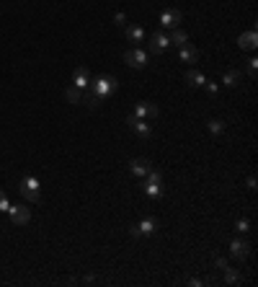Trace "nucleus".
Listing matches in <instances>:
<instances>
[{
    "mask_svg": "<svg viewBox=\"0 0 258 287\" xmlns=\"http://www.w3.org/2000/svg\"><path fill=\"white\" fill-rule=\"evenodd\" d=\"M91 93H96L98 99H106V96H111L116 88H119V80L114 78V75H98L96 80L91 78Z\"/></svg>",
    "mask_w": 258,
    "mask_h": 287,
    "instance_id": "nucleus-1",
    "label": "nucleus"
},
{
    "mask_svg": "<svg viewBox=\"0 0 258 287\" xmlns=\"http://www.w3.org/2000/svg\"><path fill=\"white\" fill-rule=\"evenodd\" d=\"M39 179L36 176H24V179H21V194L26 197L29 202H39Z\"/></svg>",
    "mask_w": 258,
    "mask_h": 287,
    "instance_id": "nucleus-2",
    "label": "nucleus"
},
{
    "mask_svg": "<svg viewBox=\"0 0 258 287\" xmlns=\"http://www.w3.org/2000/svg\"><path fill=\"white\" fill-rule=\"evenodd\" d=\"M126 124H129V129H132L137 137H142V140H147L150 135H153V127L147 124V119H137L135 114H129V117H126Z\"/></svg>",
    "mask_w": 258,
    "mask_h": 287,
    "instance_id": "nucleus-3",
    "label": "nucleus"
},
{
    "mask_svg": "<svg viewBox=\"0 0 258 287\" xmlns=\"http://www.w3.org/2000/svg\"><path fill=\"white\" fill-rule=\"evenodd\" d=\"M124 62L129 65V68H135V70H142L145 65H147V52L145 50H129L126 55H124Z\"/></svg>",
    "mask_w": 258,
    "mask_h": 287,
    "instance_id": "nucleus-4",
    "label": "nucleus"
},
{
    "mask_svg": "<svg viewBox=\"0 0 258 287\" xmlns=\"http://www.w3.org/2000/svg\"><path fill=\"white\" fill-rule=\"evenodd\" d=\"M181 18H183V13H181L178 8H168V11L160 13V26H165V29H176V26L181 24Z\"/></svg>",
    "mask_w": 258,
    "mask_h": 287,
    "instance_id": "nucleus-5",
    "label": "nucleus"
},
{
    "mask_svg": "<svg viewBox=\"0 0 258 287\" xmlns=\"http://www.w3.org/2000/svg\"><path fill=\"white\" fill-rule=\"evenodd\" d=\"M168 47H170V39L163 31H155L153 36H150V52H153V55H163Z\"/></svg>",
    "mask_w": 258,
    "mask_h": 287,
    "instance_id": "nucleus-6",
    "label": "nucleus"
},
{
    "mask_svg": "<svg viewBox=\"0 0 258 287\" xmlns=\"http://www.w3.org/2000/svg\"><path fill=\"white\" fill-rule=\"evenodd\" d=\"M8 215H11V220L16 225H26L29 220H31V212H29V207H24V205H11L8 207Z\"/></svg>",
    "mask_w": 258,
    "mask_h": 287,
    "instance_id": "nucleus-7",
    "label": "nucleus"
},
{
    "mask_svg": "<svg viewBox=\"0 0 258 287\" xmlns=\"http://www.w3.org/2000/svg\"><path fill=\"white\" fill-rule=\"evenodd\" d=\"M158 114H160V109H158L155 104L142 101V104L135 106V117H137V119H158Z\"/></svg>",
    "mask_w": 258,
    "mask_h": 287,
    "instance_id": "nucleus-8",
    "label": "nucleus"
},
{
    "mask_svg": "<svg viewBox=\"0 0 258 287\" xmlns=\"http://www.w3.org/2000/svg\"><path fill=\"white\" fill-rule=\"evenodd\" d=\"M73 85L80 88V91L91 85V73H88V68H85V65H78V68L73 70Z\"/></svg>",
    "mask_w": 258,
    "mask_h": 287,
    "instance_id": "nucleus-9",
    "label": "nucleus"
},
{
    "mask_svg": "<svg viewBox=\"0 0 258 287\" xmlns=\"http://www.w3.org/2000/svg\"><path fill=\"white\" fill-rule=\"evenodd\" d=\"M230 254L235 256V259H248V254H250V244L248 241H240V238H235L232 244H230Z\"/></svg>",
    "mask_w": 258,
    "mask_h": 287,
    "instance_id": "nucleus-10",
    "label": "nucleus"
},
{
    "mask_svg": "<svg viewBox=\"0 0 258 287\" xmlns=\"http://www.w3.org/2000/svg\"><path fill=\"white\" fill-rule=\"evenodd\" d=\"M178 60L186 62V65H194L199 60V50L194 47V44H183V47H178Z\"/></svg>",
    "mask_w": 258,
    "mask_h": 287,
    "instance_id": "nucleus-11",
    "label": "nucleus"
},
{
    "mask_svg": "<svg viewBox=\"0 0 258 287\" xmlns=\"http://www.w3.org/2000/svg\"><path fill=\"white\" fill-rule=\"evenodd\" d=\"M150 168H153V163H150L147 158H135L132 163H129V171H132V173L137 176V179H145Z\"/></svg>",
    "mask_w": 258,
    "mask_h": 287,
    "instance_id": "nucleus-12",
    "label": "nucleus"
},
{
    "mask_svg": "<svg viewBox=\"0 0 258 287\" xmlns=\"http://www.w3.org/2000/svg\"><path fill=\"white\" fill-rule=\"evenodd\" d=\"M137 230H140V238H142V235H155V233H158V220H155V217H145V220H140Z\"/></svg>",
    "mask_w": 258,
    "mask_h": 287,
    "instance_id": "nucleus-13",
    "label": "nucleus"
},
{
    "mask_svg": "<svg viewBox=\"0 0 258 287\" xmlns=\"http://www.w3.org/2000/svg\"><path fill=\"white\" fill-rule=\"evenodd\" d=\"M255 44H258V34H255V29L240 34V39H238V47H240V50H255Z\"/></svg>",
    "mask_w": 258,
    "mask_h": 287,
    "instance_id": "nucleus-14",
    "label": "nucleus"
},
{
    "mask_svg": "<svg viewBox=\"0 0 258 287\" xmlns=\"http://www.w3.org/2000/svg\"><path fill=\"white\" fill-rule=\"evenodd\" d=\"M145 194L150 197V200H158V197L163 194V181H158V179H147V181H145Z\"/></svg>",
    "mask_w": 258,
    "mask_h": 287,
    "instance_id": "nucleus-15",
    "label": "nucleus"
},
{
    "mask_svg": "<svg viewBox=\"0 0 258 287\" xmlns=\"http://www.w3.org/2000/svg\"><path fill=\"white\" fill-rule=\"evenodd\" d=\"M222 83H225L227 88H238V85L243 83V73H240V70H227L225 78H222Z\"/></svg>",
    "mask_w": 258,
    "mask_h": 287,
    "instance_id": "nucleus-16",
    "label": "nucleus"
},
{
    "mask_svg": "<svg viewBox=\"0 0 258 287\" xmlns=\"http://www.w3.org/2000/svg\"><path fill=\"white\" fill-rule=\"evenodd\" d=\"M186 83H188L191 88H204L207 78H204L199 70H188V73H186Z\"/></svg>",
    "mask_w": 258,
    "mask_h": 287,
    "instance_id": "nucleus-17",
    "label": "nucleus"
},
{
    "mask_svg": "<svg viewBox=\"0 0 258 287\" xmlns=\"http://www.w3.org/2000/svg\"><path fill=\"white\" fill-rule=\"evenodd\" d=\"M126 39H129V41H142V39H145V29L137 26V24H135V26H126Z\"/></svg>",
    "mask_w": 258,
    "mask_h": 287,
    "instance_id": "nucleus-18",
    "label": "nucleus"
},
{
    "mask_svg": "<svg viewBox=\"0 0 258 287\" xmlns=\"http://www.w3.org/2000/svg\"><path fill=\"white\" fill-rule=\"evenodd\" d=\"M168 39H170V44H176V47H183V44H188V34H186V31H181V29H176V31L170 34Z\"/></svg>",
    "mask_w": 258,
    "mask_h": 287,
    "instance_id": "nucleus-19",
    "label": "nucleus"
},
{
    "mask_svg": "<svg viewBox=\"0 0 258 287\" xmlns=\"http://www.w3.org/2000/svg\"><path fill=\"white\" fill-rule=\"evenodd\" d=\"M225 272V282L227 284H240L243 279H240V272L238 269H232V267H227V269H222Z\"/></svg>",
    "mask_w": 258,
    "mask_h": 287,
    "instance_id": "nucleus-20",
    "label": "nucleus"
},
{
    "mask_svg": "<svg viewBox=\"0 0 258 287\" xmlns=\"http://www.w3.org/2000/svg\"><path fill=\"white\" fill-rule=\"evenodd\" d=\"M207 129L212 132V135H222V132H225V122L222 119H209L207 122Z\"/></svg>",
    "mask_w": 258,
    "mask_h": 287,
    "instance_id": "nucleus-21",
    "label": "nucleus"
},
{
    "mask_svg": "<svg viewBox=\"0 0 258 287\" xmlns=\"http://www.w3.org/2000/svg\"><path fill=\"white\" fill-rule=\"evenodd\" d=\"M64 96H68L70 104H80V101H83V91H80V88H75V85L68 88V91H64Z\"/></svg>",
    "mask_w": 258,
    "mask_h": 287,
    "instance_id": "nucleus-22",
    "label": "nucleus"
},
{
    "mask_svg": "<svg viewBox=\"0 0 258 287\" xmlns=\"http://www.w3.org/2000/svg\"><path fill=\"white\" fill-rule=\"evenodd\" d=\"M98 101H101V99H98L96 93H91V91H88V93H83V104H85V106L96 109V106H98Z\"/></svg>",
    "mask_w": 258,
    "mask_h": 287,
    "instance_id": "nucleus-23",
    "label": "nucleus"
},
{
    "mask_svg": "<svg viewBox=\"0 0 258 287\" xmlns=\"http://www.w3.org/2000/svg\"><path fill=\"white\" fill-rule=\"evenodd\" d=\"M248 75H250L253 80L258 78V60H255V57H253V60H248Z\"/></svg>",
    "mask_w": 258,
    "mask_h": 287,
    "instance_id": "nucleus-24",
    "label": "nucleus"
},
{
    "mask_svg": "<svg viewBox=\"0 0 258 287\" xmlns=\"http://www.w3.org/2000/svg\"><path fill=\"white\" fill-rule=\"evenodd\" d=\"M235 230H238V233H248L250 223H248V220H238V223H235Z\"/></svg>",
    "mask_w": 258,
    "mask_h": 287,
    "instance_id": "nucleus-25",
    "label": "nucleus"
},
{
    "mask_svg": "<svg viewBox=\"0 0 258 287\" xmlns=\"http://www.w3.org/2000/svg\"><path fill=\"white\" fill-rule=\"evenodd\" d=\"M8 207H11V202H8L6 192H0V212H8Z\"/></svg>",
    "mask_w": 258,
    "mask_h": 287,
    "instance_id": "nucleus-26",
    "label": "nucleus"
},
{
    "mask_svg": "<svg viewBox=\"0 0 258 287\" xmlns=\"http://www.w3.org/2000/svg\"><path fill=\"white\" fill-rule=\"evenodd\" d=\"M204 88H207V91H209L212 96H214V93H217V91H220V85H217V83H209V80L204 83Z\"/></svg>",
    "mask_w": 258,
    "mask_h": 287,
    "instance_id": "nucleus-27",
    "label": "nucleus"
},
{
    "mask_svg": "<svg viewBox=\"0 0 258 287\" xmlns=\"http://www.w3.org/2000/svg\"><path fill=\"white\" fill-rule=\"evenodd\" d=\"M114 24H116V26H124V24H126V16H124V13H116V16H114Z\"/></svg>",
    "mask_w": 258,
    "mask_h": 287,
    "instance_id": "nucleus-28",
    "label": "nucleus"
},
{
    "mask_svg": "<svg viewBox=\"0 0 258 287\" xmlns=\"http://www.w3.org/2000/svg\"><path fill=\"white\" fill-rule=\"evenodd\" d=\"M217 267H220V269H227V267H230V261L220 256V259H217Z\"/></svg>",
    "mask_w": 258,
    "mask_h": 287,
    "instance_id": "nucleus-29",
    "label": "nucleus"
},
{
    "mask_svg": "<svg viewBox=\"0 0 258 287\" xmlns=\"http://www.w3.org/2000/svg\"><path fill=\"white\" fill-rule=\"evenodd\" d=\"M248 189H255V176H248Z\"/></svg>",
    "mask_w": 258,
    "mask_h": 287,
    "instance_id": "nucleus-30",
    "label": "nucleus"
}]
</instances>
